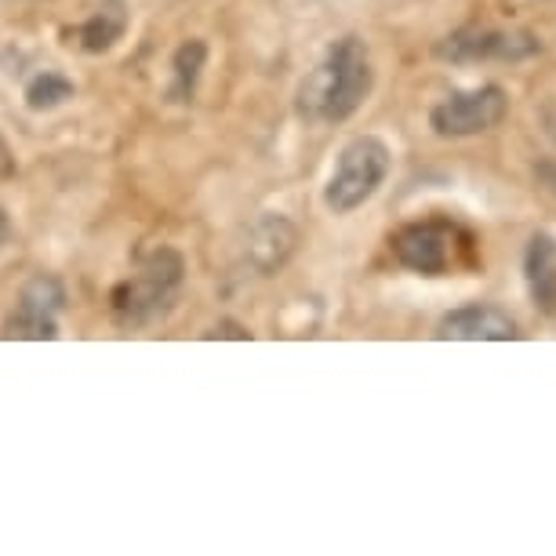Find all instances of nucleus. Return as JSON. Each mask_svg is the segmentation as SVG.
Returning a JSON list of instances; mask_svg holds the SVG:
<instances>
[{
    "label": "nucleus",
    "instance_id": "1",
    "mask_svg": "<svg viewBox=\"0 0 556 556\" xmlns=\"http://www.w3.org/2000/svg\"><path fill=\"white\" fill-rule=\"evenodd\" d=\"M375 70L361 37H342L328 48V55L299 88V117L313 124L350 121L364 99L371 96Z\"/></svg>",
    "mask_w": 556,
    "mask_h": 556
},
{
    "label": "nucleus",
    "instance_id": "2",
    "mask_svg": "<svg viewBox=\"0 0 556 556\" xmlns=\"http://www.w3.org/2000/svg\"><path fill=\"white\" fill-rule=\"evenodd\" d=\"M182 255L167 248L153 251L139 273L113 291V320L121 328H146V324L167 317L178 299V288H182Z\"/></svg>",
    "mask_w": 556,
    "mask_h": 556
},
{
    "label": "nucleus",
    "instance_id": "3",
    "mask_svg": "<svg viewBox=\"0 0 556 556\" xmlns=\"http://www.w3.org/2000/svg\"><path fill=\"white\" fill-rule=\"evenodd\" d=\"M390 175V146L375 135H361L342 150L324 201L334 215H350L379 193L382 178Z\"/></svg>",
    "mask_w": 556,
    "mask_h": 556
},
{
    "label": "nucleus",
    "instance_id": "4",
    "mask_svg": "<svg viewBox=\"0 0 556 556\" xmlns=\"http://www.w3.org/2000/svg\"><path fill=\"white\" fill-rule=\"evenodd\" d=\"M458 240L462 233L451 223L426 218V223L401 226L390 244L401 266L422 273V277H440V273H447L458 262Z\"/></svg>",
    "mask_w": 556,
    "mask_h": 556
},
{
    "label": "nucleus",
    "instance_id": "5",
    "mask_svg": "<svg viewBox=\"0 0 556 556\" xmlns=\"http://www.w3.org/2000/svg\"><path fill=\"white\" fill-rule=\"evenodd\" d=\"M502 117H506V91L495 88V84H484V88L447 96L429 113V124L444 139H466V135L491 131Z\"/></svg>",
    "mask_w": 556,
    "mask_h": 556
},
{
    "label": "nucleus",
    "instance_id": "6",
    "mask_svg": "<svg viewBox=\"0 0 556 556\" xmlns=\"http://www.w3.org/2000/svg\"><path fill=\"white\" fill-rule=\"evenodd\" d=\"M542 45L523 29H491V26H466L458 34L444 37L437 45V55L447 62H484V59H528Z\"/></svg>",
    "mask_w": 556,
    "mask_h": 556
},
{
    "label": "nucleus",
    "instance_id": "7",
    "mask_svg": "<svg viewBox=\"0 0 556 556\" xmlns=\"http://www.w3.org/2000/svg\"><path fill=\"white\" fill-rule=\"evenodd\" d=\"M66 295H62V285L55 277H34L29 285L18 291L15 313L4 324V339H55L59 334V309Z\"/></svg>",
    "mask_w": 556,
    "mask_h": 556
},
{
    "label": "nucleus",
    "instance_id": "8",
    "mask_svg": "<svg viewBox=\"0 0 556 556\" xmlns=\"http://www.w3.org/2000/svg\"><path fill=\"white\" fill-rule=\"evenodd\" d=\"M520 331L509 313L488 306V302H473V306L447 313L437 328V339H455V342H509Z\"/></svg>",
    "mask_w": 556,
    "mask_h": 556
},
{
    "label": "nucleus",
    "instance_id": "9",
    "mask_svg": "<svg viewBox=\"0 0 556 556\" xmlns=\"http://www.w3.org/2000/svg\"><path fill=\"white\" fill-rule=\"evenodd\" d=\"M295 244H299V229L285 215H262L248 229V262L258 273H277L295 255Z\"/></svg>",
    "mask_w": 556,
    "mask_h": 556
},
{
    "label": "nucleus",
    "instance_id": "10",
    "mask_svg": "<svg viewBox=\"0 0 556 556\" xmlns=\"http://www.w3.org/2000/svg\"><path fill=\"white\" fill-rule=\"evenodd\" d=\"M523 280L534 309L545 317H556V237L534 233L523 251Z\"/></svg>",
    "mask_w": 556,
    "mask_h": 556
},
{
    "label": "nucleus",
    "instance_id": "11",
    "mask_svg": "<svg viewBox=\"0 0 556 556\" xmlns=\"http://www.w3.org/2000/svg\"><path fill=\"white\" fill-rule=\"evenodd\" d=\"M204 59H207L204 40H186V45L175 51V62H172L175 80H172V91H167V96H172V102H190L197 80H201Z\"/></svg>",
    "mask_w": 556,
    "mask_h": 556
},
{
    "label": "nucleus",
    "instance_id": "12",
    "mask_svg": "<svg viewBox=\"0 0 556 556\" xmlns=\"http://www.w3.org/2000/svg\"><path fill=\"white\" fill-rule=\"evenodd\" d=\"M124 26H128V18L121 15V8H106V12L91 15L88 23L80 26V48L91 51V55H99V51H110L121 40Z\"/></svg>",
    "mask_w": 556,
    "mask_h": 556
},
{
    "label": "nucleus",
    "instance_id": "13",
    "mask_svg": "<svg viewBox=\"0 0 556 556\" xmlns=\"http://www.w3.org/2000/svg\"><path fill=\"white\" fill-rule=\"evenodd\" d=\"M66 99H73V84L62 77V73H40V77H34V84L26 88L29 110H55Z\"/></svg>",
    "mask_w": 556,
    "mask_h": 556
},
{
    "label": "nucleus",
    "instance_id": "14",
    "mask_svg": "<svg viewBox=\"0 0 556 556\" xmlns=\"http://www.w3.org/2000/svg\"><path fill=\"white\" fill-rule=\"evenodd\" d=\"M207 339H251V334L244 331V328H240V324H218V328L215 331H207Z\"/></svg>",
    "mask_w": 556,
    "mask_h": 556
},
{
    "label": "nucleus",
    "instance_id": "15",
    "mask_svg": "<svg viewBox=\"0 0 556 556\" xmlns=\"http://www.w3.org/2000/svg\"><path fill=\"white\" fill-rule=\"evenodd\" d=\"M8 237H12V223H8L4 207H0V248H4V244H8Z\"/></svg>",
    "mask_w": 556,
    "mask_h": 556
}]
</instances>
